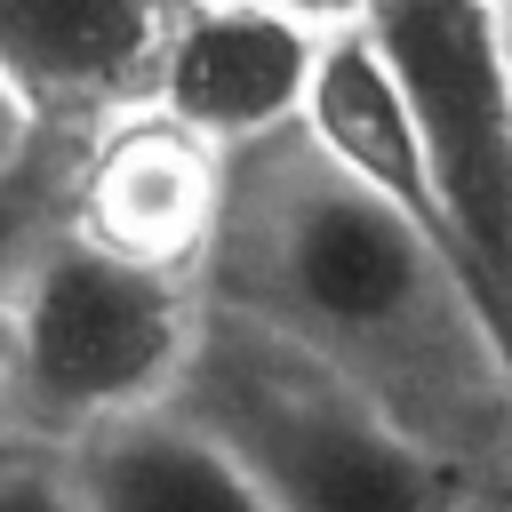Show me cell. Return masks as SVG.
<instances>
[{"mask_svg": "<svg viewBox=\"0 0 512 512\" xmlns=\"http://www.w3.org/2000/svg\"><path fill=\"white\" fill-rule=\"evenodd\" d=\"M304 136H312V152H320L336 176H352L360 192H376L392 216H408V224L448 256V224H440V192H432V160H424L416 112H408L384 48L368 40V24L328 32L320 80H312V104H304ZM448 264H456V256H448Z\"/></svg>", "mask_w": 512, "mask_h": 512, "instance_id": "8", "label": "cell"}, {"mask_svg": "<svg viewBox=\"0 0 512 512\" xmlns=\"http://www.w3.org/2000/svg\"><path fill=\"white\" fill-rule=\"evenodd\" d=\"M64 184H72V152L64 136H40L16 168H0V320L32 272V256L56 240L64 224Z\"/></svg>", "mask_w": 512, "mask_h": 512, "instance_id": "10", "label": "cell"}, {"mask_svg": "<svg viewBox=\"0 0 512 512\" xmlns=\"http://www.w3.org/2000/svg\"><path fill=\"white\" fill-rule=\"evenodd\" d=\"M224 152L168 120L160 104L112 112L72 144V184H64V224L144 272L200 280L224 232Z\"/></svg>", "mask_w": 512, "mask_h": 512, "instance_id": "5", "label": "cell"}, {"mask_svg": "<svg viewBox=\"0 0 512 512\" xmlns=\"http://www.w3.org/2000/svg\"><path fill=\"white\" fill-rule=\"evenodd\" d=\"M504 16H512V0H504Z\"/></svg>", "mask_w": 512, "mask_h": 512, "instance_id": "17", "label": "cell"}, {"mask_svg": "<svg viewBox=\"0 0 512 512\" xmlns=\"http://www.w3.org/2000/svg\"><path fill=\"white\" fill-rule=\"evenodd\" d=\"M368 40L384 48L448 224L456 280L512 368V48L496 0H368Z\"/></svg>", "mask_w": 512, "mask_h": 512, "instance_id": "4", "label": "cell"}, {"mask_svg": "<svg viewBox=\"0 0 512 512\" xmlns=\"http://www.w3.org/2000/svg\"><path fill=\"white\" fill-rule=\"evenodd\" d=\"M208 296L200 280L144 272L72 224L32 256L8 320H0V368L16 400V432L40 448H72L120 416L168 408L184 392L192 344H200Z\"/></svg>", "mask_w": 512, "mask_h": 512, "instance_id": "3", "label": "cell"}, {"mask_svg": "<svg viewBox=\"0 0 512 512\" xmlns=\"http://www.w3.org/2000/svg\"><path fill=\"white\" fill-rule=\"evenodd\" d=\"M200 296L296 336L304 352L368 384L400 424H408L400 384L448 392L480 376L512 392V368L496 360L456 264L376 192L336 176L304 128L232 152L224 232L200 272Z\"/></svg>", "mask_w": 512, "mask_h": 512, "instance_id": "1", "label": "cell"}, {"mask_svg": "<svg viewBox=\"0 0 512 512\" xmlns=\"http://www.w3.org/2000/svg\"><path fill=\"white\" fill-rule=\"evenodd\" d=\"M232 8H272V16H296V24H320V32H344L368 16V0H232Z\"/></svg>", "mask_w": 512, "mask_h": 512, "instance_id": "12", "label": "cell"}, {"mask_svg": "<svg viewBox=\"0 0 512 512\" xmlns=\"http://www.w3.org/2000/svg\"><path fill=\"white\" fill-rule=\"evenodd\" d=\"M40 136H48V128H40V120H32V112L8 96V80H0V168H16V160L40 144Z\"/></svg>", "mask_w": 512, "mask_h": 512, "instance_id": "13", "label": "cell"}, {"mask_svg": "<svg viewBox=\"0 0 512 512\" xmlns=\"http://www.w3.org/2000/svg\"><path fill=\"white\" fill-rule=\"evenodd\" d=\"M8 440H24V432H16V400H8V368H0V448Z\"/></svg>", "mask_w": 512, "mask_h": 512, "instance_id": "14", "label": "cell"}, {"mask_svg": "<svg viewBox=\"0 0 512 512\" xmlns=\"http://www.w3.org/2000/svg\"><path fill=\"white\" fill-rule=\"evenodd\" d=\"M176 408L216 432L280 512H448L424 432L248 312L208 304Z\"/></svg>", "mask_w": 512, "mask_h": 512, "instance_id": "2", "label": "cell"}, {"mask_svg": "<svg viewBox=\"0 0 512 512\" xmlns=\"http://www.w3.org/2000/svg\"><path fill=\"white\" fill-rule=\"evenodd\" d=\"M0 512H80V488H72L64 448L8 440L0 448Z\"/></svg>", "mask_w": 512, "mask_h": 512, "instance_id": "11", "label": "cell"}, {"mask_svg": "<svg viewBox=\"0 0 512 512\" xmlns=\"http://www.w3.org/2000/svg\"><path fill=\"white\" fill-rule=\"evenodd\" d=\"M184 0H0V80L8 96L64 136L56 120H112L152 104V72Z\"/></svg>", "mask_w": 512, "mask_h": 512, "instance_id": "7", "label": "cell"}, {"mask_svg": "<svg viewBox=\"0 0 512 512\" xmlns=\"http://www.w3.org/2000/svg\"><path fill=\"white\" fill-rule=\"evenodd\" d=\"M496 8H504V0H496ZM504 48H512V16H504Z\"/></svg>", "mask_w": 512, "mask_h": 512, "instance_id": "16", "label": "cell"}, {"mask_svg": "<svg viewBox=\"0 0 512 512\" xmlns=\"http://www.w3.org/2000/svg\"><path fill=\"white\" fill-rule=\"evenodd\" d=\"M320 24L272 16V8H232V0H184L152 72V104L208 136L224 160L256 152L288 128H304L312 80H320Z\"/></svg>", "mask_w": 512, "mask_h": 512, "instance_id": "6", "label": "cell"}, {"mask_svg": "<svg viewBox=\"0 0 512 512\" xmlns=\"http://www.w3.org/2000/svg\"><path fill=\"white\" fill-rule=\"evenodd\" d=\"M64 464H72L80 512H280L248 480V464L216 432H200L176 400L72 440Z\"/></svg>", "mask_w": 512, "mask_h": 512, "instance_id": "9", "label": "cell"}, {"mask_svg": "<svg viewBox=\"0 0 512 512\" xmlns=\"http://www.w3.org/2000/svg\"><path fill=\"white\" fill-rule=\"evenodd\" d=\"M456 512H504V504H456Z\"/></svg>", "mask_w": 512, "mask_h": 512, "instance_id": "15", "label": "cell"}]
</instances>
